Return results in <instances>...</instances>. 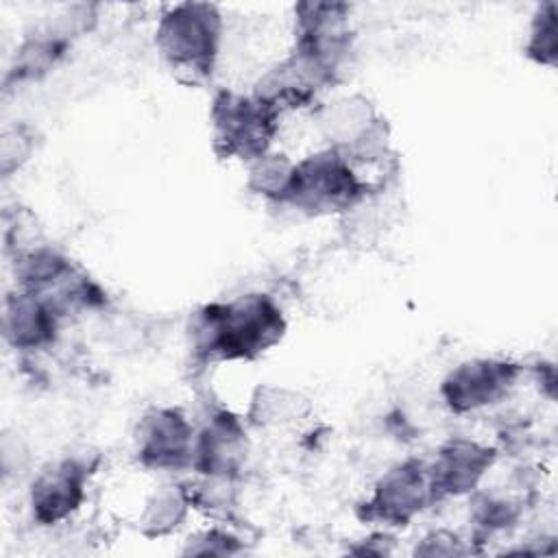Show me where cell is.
I'll return each mask as SVG.
<instances>
[{
    "label": "cell",
    "instance_id": "4",
    "mask_svg": "<svg viewBox=\"0 0 558 558\" xmlns=\"http://www.w3.org/2000/svg\"><path fill=\"white\" fill-rule=\"evenodd\" d=\"M279 111L259 96L222 92L211 105L214 148L222 157L255 161L268 153Z\"/></svg>",
    "mask_w": 558,
    "mask_h": 558
},
{
    "label": "cell",
    "instance_id": "10",
    "mask_svg": "<svg viewBox=\"0 0 558 558\" xmlns=\"http://www.w3.org/2000/svg\"><path fill=\"white\" fill-rule=\"evenodd\" d=\"M493 449H486L471 440H449L436 456L429 469V482L434 497L462 495L477 486L482 475L493 464Z\"/></svg>",
    "mask_w": 558,
    "mask_h": 558
},
{
    "label": "cell",
    "instance_id": "16",
    "mask_svg": "<svg viewBox=\"0 0 558 558\" xmlns=\"http://www.w3.org/2000/svg\"><path fill=\"white\" fill-rule=\"evenodd\" d=\"M527 57L543 65L556 63V4L547 2L538 7L527 39Z\"/></svg>",
    "mask_w": 558,
    "mask_h": 558
},
{
    "label": "cell",
    "instance_id": "8",
    "mask_svg": "<svg viewBox=\"0 0 558 558\" xmlns=\"http://www.w3.org/2000/svg\"><path fill=\"white\" fill-rule=\"evenodd\" d=\"M194 429L179 410H153L137 432L140 460L153 469H181L192 464Z\"/></svg>",
    "mask_w": 558,
    "mask_h": 558
},
{
    "label": "cell",
    "instance_id": "14",
    "mask_svg": "<svg viewBox=\"0 0 558 558\" xmlns=\"http://www.w3.org/2000/svg\"><path fill=\"white\" fill-rule=\"evenodd\" d=\"M187 495L181 488L166 486L159 493L150 497L146 504V510L142 514V530L150 536H161L179 525V521L185 517Z\"/></svg>",
    "mask_w": 558,
    "mask_h": 558
},
{
    "label": "cell",
    "instance_id": "3",
    "mask_svg": "<svg viewBox=\"0 0 558 558\" xmlns=\"http://www.w3.org/2000/svg\"><path fill=\"white\" fill-rule=\"evenodd\" d=\"M362 196L364 183L353 172L349 157L329 148L294 163L281 203H290L307 214H333L353 207Z\"/></svg>",
    "mask_w": 558,
    "mask_h": 558
},
{
    "label": "cell",
    "instance_id": "7",
    "mask_svg": "<svg viewBox=\"0 0 558 558\" xmlns=\"http://www.w3.org/2000/svg\"><path fill=\"white\" fill-rule=\"evenodd\" d=\"M434 499L429 469L418 460H408L390 469L375 486L368 514L390 525L408 523Z\"/></svg>",
    "mask_w": 558,
    "mask_h": 558
},
{
    "label": "cell",
    "instance_id": "9",
    "mask_svg": "<svg viewBox=\"0 0 558 558\" xmlns=\"http://www.w3.org/2000/svg\"><path fill=\"white\" fill-rule=\"evenodd\" d=\"M87 466L78 460H61L39 473L31 490L33 517L44 523H57L72 514L85 495Z\"/></svg>",
    "mask_w": 558,
    "mask_h": 558
},
{
    "label": "cell",
    "instance_id": "13",
    "mask_svg": "<svg viewBox=\"0 0 558 558\" xmlns=\"http://www.w3.org/2000/svg\"><path fill=\"white\" fill-rule=\"evenodd\" d=\"M59 312L35 292H20L7 301L4 336L17 349H35L54 338Z\"/></svg>",
    "mask_w": 558,
    "mask_h": 558
},
{
    "label": "cell",
    "instance_id": "1",
    "mask_svg": "<svg viewBox=\"0 0 558 558\" xmlns=\"http://www.w3.org/2000/svg\"><path fill=\"white\" fill-rule=\"evenodd\" d=\"M192 331L194 347L203 355L248 360L281 340L286 320L266 294H246L231 303L207 305Z\"/></svg>",
    "mask_w": 558,
    "mask_h": 558
},
{
    "label": "cell",
    "instance_id": "5",
    "mask_svg": "<svg viewBox=\"0 0 558 558\" xmlns=\"http://www.w3.org/2000/svg\"><path fill=\"white\" fill-rule=\"evenodd\" d=\"M347 4L305 2L296 7V52L310 70L327 81L347 52Z\"/></svg>",
    "mask_w": 558,
    "mask_h": 558
},
{
    "label": "cell",
    "instance_id": "15",
    "mask_svg": "<svg viewBox=\"0 0 558 558\" xmlns=\"http://www.w3.org/2000/svg\"><path fill=\"white\" fill-rule=\"evenodd\" d=\"M292 170H294V163H290L286 157L266 153L264 157L253 161L248 172V185L253 192L262 196L283 201L292 179Z\"/></svg>",
    "mask_w": 558,
    "mask_h": 558
},
{
    "label": "cell",
    "instance_id": "6",
    "mask_svg": "<svg viewBox=\"0 0 558 558\" xmlns=\"http://www.w3.org/2000/svg\"><path fill=\"white\" fill-rule=\"evenodd\" d=\"M517 366L504 360H471L442 381V399L453 412H471L497 403L514 386Z\"/></svg>",
    "mask_w": 558,
    "mask_h": 558
},
{
    "label": "cell",
    "instance_id": "2",
    "mask_svg": "<svg viewBox=\"0 0 558 558\" xmlns=\"http://www.w3.org/2000/svg\"><path fill=\"white\" fill-rule=\"evenodd\" d=\"M222 20L214 4H174L157 26V48L172 72L185 83L205 81L218 54Z\"/></svg>",
    "mask_w": 558,
    "mask_h": 558
},
{
    "label": "cell",
    "instance_id": "12",
    "mask_svg": "<svg viewBox=\"0 0 558 558\" xmlns=\"http://www.w3.org/2000/svg\"><path fill=\"white\" fill-rule=\"evenodd\" d=\"M323 129L342 155H364L375 148L377 118L364 98H342L325 109Z\"/></svg>",
    "mask_w": 558,
    "mask_h": 558
},
{
    "label": "cell",
    "instance_id": "11",
    "mask_svg": "<svg viewBox=\"0 0 558 558\" xmlns=\"http://www.w3.org/2000/svg\"><path fill=\"white\" fill-rule=\"evenodd\" d=\"M246 456L244 432L229 416L214 418L194 440L192 464L209 477H231Z\"/></svg>",
    "mask_w": 558,
    "mask_h": 558
}]
</instances>
